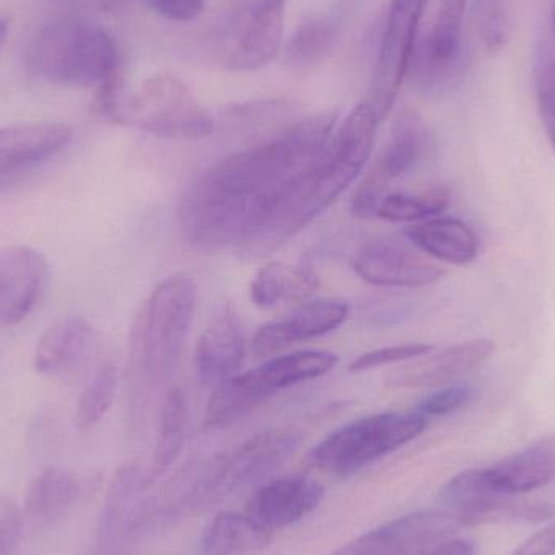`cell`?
Segmentation results:
<instances>
[{"instance_id": "obj_1", "label": "cell", "mask_w": 555, "mask_h": 555, "mask_svg": "<svg viewBox=\"0 0 555 555\" xmlns=\"http://www.w3.org/2000/svg\"><path fill=\"white\" fill-rule=\"evenodd\" d=\"M335 124V113L317 114L202 172L179 204L189 246L204 253L243 247L323 152Z\"/></svg>"}, {"instance_id": "obj_2", "label": "cell", "mask_w": 555, "mask_h": 555, "mask_svg": "<svg viewBox=\"0 0 555 555\" xmlns=\"http://www.w3.org/2000/svg\"><path fill=\"white\" fill-rule=\"evenodd\" d=\"M380 122L371 101L359 103L315 162L291 185L266 223L241 249L250 257L272 254L322 215L361 175L374 149Z\"/></svg>"}, {"instance_id": "obj_3", "label": "cell", "mask_w": 555, "mask_h": 555, "mask_svg": "<svg viewBox=\"0 0 555 555\" xmlns=\"http://www.w3.org/2000/svg\"><path fill=\"white\" fill-rule=\"evenodd\" d=\"M197 297L194 278L178 273L155 287L137 315L130 364L149 387H159L171 378L194 323Z\"/></svg>"}, {"instance_id": "obj_4", "label": "cell", "mask_w": 555, "mask_h": 555, "mask_svg": "<svg viewBox=\"0 0 555 555\" xmlns=\"http://www.w3.org/2000/svg\"><path fill=\"white\" fill-rule=\"evenodd\" d=\"M29 68L64 87L109 83L119 77L117 46L106 29L80 16L49 20L31 39Z\"/></svg>"}, {"instance_id": "obj_5", "label": "cell", "mask_w": 555, "mask_h": 555, "mask_svg": "<svg viewBox=\"0 0 555 555\" xmlns=\"http://www.w3.org/2000/svg\"><path fill=\"white\" fill-rule=\"evenodd\" d=\"M101 113L162 139L201 140L214 132V119L176 75L146 78L126 96L119 78L101 87Z\"/></svg>"}, {"instance_id": "obj_6", "label": "cell", "mask_w": 555, "mask_h": 555, "mask_svg": "<svg viewBox=\"0 0 555 555\" xmlns=\"http://www.w3.org/2000/svg\"><path fill=\"white\" fill-rule=\"evenodd\" d=\"M338 364L330 351H297L269 359L259 367L233 375L215 388L204 416V429H220L247 416L286 388L315 380Z\"/></svg>"}, {"instance_id": "obj_7", "label": "cell", "mask_w": 555, "mask_h": 555, "mask_svg": "<svg viewBox=\"0 0 555 555\" xmlns=\"http://www.w3.org/2000/svg\"><path fill=\"white\" fill-rule=\"evenodd\" d=\"M429 420L417 411L378 413L338 427L317 443L310 463L335 476H351L420 437Z\"/></svg>"}, {"instance_id": "obj_8", "label": "cell", "mask_w": 555, "mask_h": 555, "mask_svg": "<svg viewBox=\"0 0 555 555\" xmlns=\"http://www.w3.org/2000/svg\"><path fill=\"white\" fill-rule=\"evenodd\" d=\"M297 446L299 436L293 430L272 429L257 434L230 455L217 460L197 482L192 495L197 504L215 502L266 481L296 452Z\"/></svg>"}, {"instance_id": "obj_9", "label": "cell", "mask_w": 555, "mask_h": 555, "mask_svg": "<svg viewBox=\"0 0 555 555\" xmlns=\"http://www.w3.org/2000/svg\"><path fill=\"white\" fill-rule=\"evenodd\" d=\"M433 150V135L420 113L403 111L391 127L390 137L378 153L358 191L352 195L351 211L358 218H372L393 182L420 168Z\"/></svg>"}, {"instance_id": "obj_10", "label": "cell", "mask_w": 555, "mask_h": 555, "mask_svg": "<svg viewBox=\"0 0 555 555\" xmlns=\"http://www.w3.org/2000/svg\"><path fill=\"white\" fill-rule=\"evenodd\" d=\"M430 0H391L380 48L375 62L374 80L367 101L384 120L390 114L398 91L413 61L421 20Z\"/></svg>"}, {"instance_id": "obj_11", "label": "cell", "mask_w": 555, "mask_h": 555, "mask_svg": "<svg viewBox=\"0 0 555 555\" xmlns=\"http://www.w3.org/2000/svg\"><path fill=\"white\" fill-rule=\"evenodd\" d=\"M463 527L466 521L452 512H417L362 534L332 555H421Z\"/></svg>"}, {"instance_id": "obj_12", "label": "cell", "mask_w": 555, "mask_h": 555, "mask_svg": "<svg viewBox=\"0 0 555 555\" xmlns=\"http://www.w3.org/2000/svg\"><path fill=\"white\" fill-rule=\"evenodd\" d=\"M466 0H439L433 29L424 51L420 83L430 94L453 90L463 77V23Z\"/></svg>"}, {"instance_id": "obj_13", "label": "cell", "mask_w": 555, "mask_h": 555, "mask_svg": "<svg viewBox=\"0 0 555 555\" xmlns=\"http://www.w3.org/2000/svg\"><path fill=\"white\" fill-rule=\"evenodd\" d=\"M49 263L39 250H0V325H16L35 312L49 286Z\"/></svg>"}, {"instance_id": "obj_14", "label": "cell", "mask_w": 555, "mask_h": 555, "mask_svg": "<svg viewBox=\"0 0 555 555\" xmlns=\"http://www.w3.org/2000/svg\"><path fill=\"white\" fill-rule=\"evenodd\" d=\"M325 495L315 479L294 475L263 482L247 499L246 515L260 530L273 531L297 524L312 514Z\"/></svg>"}, {"instance_id": "obj_15", "label": "cell", "mask_w": 555, "mask_h": 555, "mask_svg": "<svg viewBox=\"0 0 555 555\" xmlns=\"http://www.w3.org/2000/svg\"><path fill=\"white\" fill-rule=\"evenodd\" d=\"M365 283L380 287H423L446 276V270L395 241H372L352 260Z\"/></svg>"}, {"instance_id": "obj_16", "label": "cell", "mask_w": 555, "mask_h": 555, "mask_svg": "<svg viewBox=\"0 0 555 555\" xmlns=\"http://www.w3.org/2000/svg\"><path fill=\"white\" fill-rule=\"evenodd\" d=\"M246 354V336L240 313L221 304L205 326L195 348V374L205 388L220 387L236 375Z\"/></svg>"}, {"instance_id": "obj_17", "label": "cell", "mask_w": 555, "mask_h": 555, "mask_svg": "<svg viewBox=\"0 0 555 555\" xmlns=\"http://www.w3.org/2000/svg\"><path fill=\"white\" fill-rule=\"evenodd\" d=\"M351 307L345 300L319 299L304 304L283 319L260 326L253 339L257 358L275 354L287 346L332 333L348 320Z\"/></svg>"}, {"instance_id": "obj_18", "label": "cell", "mask_w": 555, "mask_h": 555, "mask_svg": "<svg viewBox=\"0 0 555 555\" xmlns=\"http://www.w3.org/2000/svg\"><path fill=\"white\" fill-rule=\"evenodd\" d=\"M494 352L495 345L491 339L481 338L460 343L436 354L427 352L408 367L391 372L387 384L401 388L446 387L468 372L481 367L494 356Z\"/></svg>"}, {"instance_id": "obj_19", "label": "cell", "mask_w": 555, "mask_h": 555, "mask_svg": "<svg viewBox=\"0 0 555 555\" xmlns=\"http://www.w3.org/2000/svg\"><path fill=\"white\" fill-rule=\"evenodd\" d=\"M286 0H256L237 29L231 67L256 70L272 62L283 41Z\"/></svg>"}, {"instance_id": "obj_20", "label": "cell", "mask_w": 555, "mask_h": 555, "mask_svg": "<svg viewBox=\"0 0 555 555\" xmlns=\"http://www.w3.org/2000/svg\"><path fill=\"white\" fill-rule=\"evenodd\" d=\"M74 129L64 122H33L0 129V176L51 158L68 145Z\"/></svg>"}, {"instance_id": "obj_21", "label": "cell", "mask_w": 555, "mask_h": 555, "mask_svg": "<svg viewBox=\"0 0 555 555\" xmlns=\"http://www.w3.org/2000/svg\"><path fill=\"white\" fill-rule=\"evenodd\" d=\"M439 502L466 525L491 521L502 508L511 504L492 481L488 468H472L453 476L439 491Z\"/></svg>"}, {"instance_id": "obj_22", "label": "cell", "mask_w": 555, "mask_h": 555, "mask_svg": "<svg viewBox=\"0 0 555 555\" xmlns=\"http://www.w3.org/2000/svg\"><path fill=\"white\" fill-rule=\"evenodd\" d=\"M488 469L494 485L508 498L544 488L555 479V436L541 437Z\"/></svg>"}, {"instance_id": "obj_23", "label": "cell", "mask_w": 555, "mask_h": 555, "mask_svg": "<svg viewBox=\"0 0 555 555\" xmlns=\"http://www.w3.org/2000/svg\"><path fill=\"white\" fill-rule=\"evenodd\" d=\"M404 236L426 256L450 266L472 263L479 254L478 236L459 218L436 217L414 223L404 230Z\"/></svg>"}, {"instance_id": "obj_24", "label": "cell", "mask_w": 555, "mask_h": 555, "mask_svg": "<svg viewBox=\"0 0 555 555\" xmlns=\"http://www.w3.org/2000/svg\"><path fill=\"white\" fill-rule=\"evenodd\" d=\"M93 328L81 317H65L49 326L36 345L33 365L44 377L72 371L90 349Z\"/></svg>"}, {"instance_id": "obj_25", "label": "cell", "mask_w": 555, "mask_h": 555, "mask_svg": "<svg viewBox=\"0 0 555 555\" xmlns=\"http://www.w3.org/2000/svg\"><path fill=\"white\" fill-rule=\"evenodd\" d=\"M188 398L184 390L172 387L163 401L158 437H156L152 465L146 475V485H153L165 476L181 455L188 439Z\"/></svg>"}, {"instance_id": "obj_26", "label": "cell", "mask_w": 555, "mask_h": 555, "mask_svg": "<svg viewBox=\"0 0 555 555\" xmlns=\"http://www.w3.org/2000/svg\"><path fill=\"white\" fill-rule=\"evenodd\" d=\"M80 494L77 476L65 469H44L29 486L25 498V514L39 524H52L64 517Z\"/></svg>"}, {"instance_id": "obj_27", "label": "cell", "mask_w": 555, "mask_h": 555, "mask_svg": "<svg viewBox=\"0 0 555 555\" xmlns=\"http://www.w3.org/2000/svg\"><path fill=\"white\" fill-rule=\"evenodd\" d=\"M270 533L260 530L246 514L221 512L208 525L201 541L202 555H247L263 550Z\"/></svg>"}, {"instance_id": "obj_28", "label": "cell", "mask_w": 555, "mask_h": 555, "mask_svg": "<svg viewBox=\"0 0 555 555\" xmlns=\"http://www.w3.org/2000/svg\"><path fill=\"white\" fill-rule=\"evenodd\" d=\"M317 276L309 267H286L270 263L254 276L250 299L260 309H272L283 300H297L312 293Z\"/></svg>"}, {"instance_id": "obj_29", "label": "cell", "mask_w": 555, "mask_h": 555, "mask_svg": "<svg viewBox=\"0 0 555 555\" xmlns=\"http://www.w3.org/2000/svg\"><path fill=\"white\" fill-rule=\"evenodd\" d=\"M450 205V191L446 188L427 189L417 194L385 195L375 217L391 223H421L443 214Z\"/></svg>"}, {"instance_id": "obj_30", "label": "cell", "mask_w": 555, "mask_h": 555, "mask_svg": "<svg viewBox=\"0 0 555 555\" xmlns=\"http://www.w3.org/2000/svg\"><path fill=\"white\" fill-rule=\"evenodd\" d=\"M338 41V26L328 18L304 22L289 38L286 59L293 67H315L332 54Z\"/></svg>"}, {"instance_id": "obj_31", "label": "cell", "mask_w": 555, "mask_h": 555, "mask_svg": "<svg viewBox=\"0 0 555 555\" xmlns=\"http://www.w3.org/2000/svg\"><path fill=\"white\" fill-rule=\"evenodd\" d=\"M117 388V369L111 364L101 365L90 384L81 391L75 411V426L88 430L96 426L113 404Z\"/></svg>"}, {"instance_id": "obj_32", "label": "cell", "mask_w": 555, "mask_h": 555, "mask_svg": "<svg viewBox=\"0 0 555 555\" xmlns=\"http://www.w3.org/2000/svg\"><path fill=\"white\" fill-rule=\"evenodd\" d=\"M534 83H537L541 120L555 152V41L553 35L541 42Z\"/></svg>"}, {"instance_id": "obj_33", "label": "cell", "mask_w": 555, "mask_h": 555, "mask_svg": "<svg viewBox=\"0 0 555 555\" xmlns=\"http://www.w3.org/2000/svg\"><path fill=\"white\" fill-rule=\"evenodd\" d=\"M482 42L489 52H499L512 36V0H476Z\"/></svg>"}, {"instance_id": "obj_34", "label": "cell", "mask_w": 555, "mask_h": 555, "mask_svg": "<svg viewBox=\"0 0 555 555\" xmlns=\"http://www.w3.org/2000/svg\"><path fill=\"white\" fill-rule=\"evenodd\" d=\"M434 346L427 343H403V345L385 346L364 352L351 362L349 371L365 372L372 369L384 367V365L398 364V362L413 361L423 358L427 352L433 351Z\"/></svg>"}, {"instance_id": "obj_35", "label": "cell", "mask_w": 555, "mask_h": 555, "mask_svg": "<svg viewBox=\"0 0 555 555\" xmlns=\"http://www.w3.org/2000/svg\"><path fill=\"white\" fill-rule=\"evenodd\" d=\"M475 397V388L469 384H450L440 390L434 391L429 397L424 398L416 410L421 416L439 417L455 413L472 401Z\"/></svg>"}, {"instance_id": "obj_36", "label": "cell", "mask_w": 555, "mask_h": 555, "mask_svg": "<svg viewBox=\"0 0 555 555\" xmlns=\"http://www.w3.org/2000/svg\"><path fill=\"white\" fill-rule=\"evenodd\" d=\"M23 514L18 505L0 495V555H12L22 537Z\"/></svg>"}, {"instance_id": "obj_37", "label": "cell", "mask_w": 555, "mask_h": 555, "mask_svg": "<svg viewBox=\"0 0 555 555\" xmlns=\"http://www.w3.org/2000/svg\"><path fill=\"white\" fill-rule=\"evenodd\" d=\"M158 15L171 22L189 23L204 13V0H146Z\"/></svg>"}, {"instance_id": "obj_38", "label": "cell", "mask_w": 555, "mask_h": 555, "mask_svg": "<svg viewBox=\"0 0 555 555\" xmlns=\"http://www.w3.org/2000/svg\"><path fill=\"white\" fill-rule=\"evenodd\" d=\"M555 554V520L553 524L528 538L514 555H554Z\"/></svg>"}, {"instance_id": "obj_39", "label": "cell", "mask_w": 555, "mask_h": 555, "mask_svg": "<svg viewBox=\"0 0 555 555\" xmlns=\"http://www.w3.org/2000/svg\"><path fill=\"white\" fill-rule=\"evenodd\" d=\"M475 547L466 540H446L421 555H473Z\"/></svg>"}, {"instance_id": "obj_40", "label": "cell", "mask_w": 555, "mask_h": 555, "mask_svg": "<svg viewBox=\"0 0 555 555\" xmlns=\"http://www.w3.org/2000/svg\"><path fill=\"white\" fill-rule=\"evenodd\" d=\"M85 2L90 3V5L101 7V9H113L120 0H85Z\"/></svg>"}, {"instance_id": "obj_41", "label": "cell", "mask_w": 555, "mask_h": 555, "mask_svg": "<svg viewBox=\"0 0 555 555\" xmlns=\"http://www.w3.org/2000/svg\"><path fill=\"white\" fill-rule=\"evenodd\" d=\"M7 35H9V22L0 18V49H2L3 42H5Z\"/></svg>"}, {"instance_id": "obj_42", "label": "cell", "mask_w": 555, "mask_h": 555, "mask_svg": "<svg viewBox=\"0 0 555 555\" xmlns=\"http://www.w3.org/2000/svg\"><path fill=\"white\" fill-rule=\"evenodd\" d=\"M551 35L555 41V0H553V9H551Z\"/></svg>"}]
</instances>
